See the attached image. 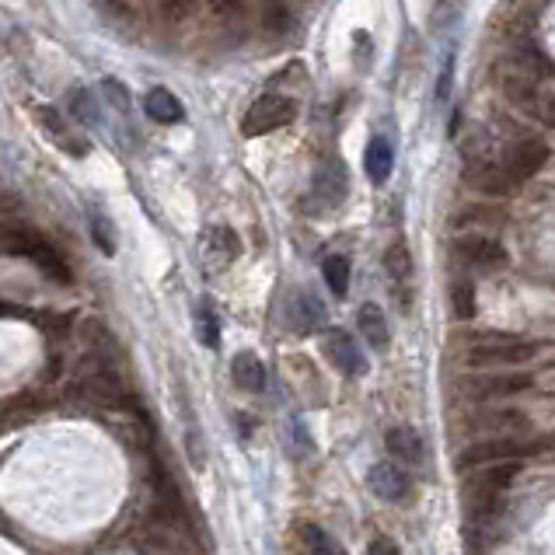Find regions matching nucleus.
Wrapping results in <instances>:
<instances>
[{"label": "nucleus", "mask_w": 555, "mask_h": 555, "mask_svg": "<svg viewBox=\"0 0 555 555\" xmlns=\"http://www.w3.org/2000/svg\"><path fill=\"white\" fill-rule=\"evenodd\" d=\"M367 486H370V493H374L377 500L402 503L405 496H409L412 482H409V475H405L402 465H395V461H377V465L367 472Z\"/></svg>", "instance_id": "nucleus-7"}, {"label": "nucleus", "mask_w": 555, "mask_h": 555, "mask_svg": "<svg viewBox=\"0 0 555 555\" xmlns=\"http://www.w3.org/2000/svg\"><path fill=\"white\" fill-rule=\"evenodd\" d=\"M35 119H39V126L56 140V144L63 147V151H70L74 158L88 154V140H84L81 133L70 130V126L60 119V112H56V109H49V105H39V109H35Z\"/></svg>", "instance_id": "nucleus-11"}, {"label": "nucleus", "mask_w": 555, "mask_h": 555, "mask_svg": "<svg viewBox=\"0 0 555 555\" xmlns=\"http://www.w3.org/2000/svg\"><path fill=\"white\" fill-rule=\"evenodd\" d=\"M535 357V343L521 336H507V332H489V336L475 339L468 364L475 367H514Z\"/></svg>", "instance_id": "nucleus-2"}, {"label": "nucleus", "mask_w": 555, "mask_h": 555, "mask_svg": "<svg viewBox=\"0 0 555 555\" xmlns=\"http://www.w3.org/2000/svg\"><path fill=\"white\" fill-rule=\"evenodd\" d=\"M357 325H360V332H364V339L374 346V350H384V346L391 343L388 322H384V315H381V308H377V304H364V308H360Z\"/></svg>", "instance_id": "nucleus-21"}, {"label": "nucleus", "mask_w": 555, "mask_h": 555, "mask_svg": "<svg viewBox=\"0 0 555 555\" xmlns=\"http://www.w3.org/2000/svg\"><path fill=\"white\" fill-rule=\"evenodd\" d=\"M297 542H301V555H346L343 545H339L325 528H318V524H301Z\"/></svg>", "instance_id": "nucleus-18"}, {"label": "nucleus", "mask_w": 555, "mask_h": 555, "mask_svg": "<svg viewBox=\"0 0 555 555\" xmlns=\"http://www.w3.org/2000/svg\"><path fill=\"white\" fill-rule=\"evenodd\" d=\"M105 95H109V102L119 105V109H126V105H130V95H126V88L119 81H105Z\"/></svg>", "instance_id": "nucleus-29"}, {"label": "nucleus", "mask_w": 555, "mask_h": 555, "mask_svg": "<svg viewBox=\"0 0 555 555\" xmlns=\"http://www.w3.org/2000/svg\"><path fill=\"white\" fill-rule=\"evenodd\" d=\"M290 325L297 332H311L325 325V304L315 294H294L290 301Z\"/></svg>", "instance_id": "nucleus-15"}, {"label": "nucleus", "mask_w": 555, "mask_h": 555, "mask_svg": "<svg viewBox=\"0 0 555 555\" xmlns=\"http://www.w3.org/2000/svg\"><path fill=\"white\" fill-rule=\"evenodd\" d=\"M528 388H531L528 374H482L468 381V391L475 398H507V395H521Z\"/></svg>", "instance_id": "nucleus-10"}, {"label": "nucleus", "mask_w": 555, "mask_h": 555, "mask_svg": "<svg viewBox=\"0 0 555 555\" xmlns=\"http://www.w3.org/2000/svg\"><path fill=\"white\" fill-rule=\"evenodd\" d=\"M322 276H325V283H329L332 294L346 297V290H350V259H343V255H329L322 266Z\"/></svg>", "instance_id": "nucleus-23"}, {"label": "nucleus", "mask_w": 555, "mask_h": 555, "mask_svg": "<svg viewBox=\"0 0 555 555\" xmlns=\"http://www.w3.org/2000/svg\"><path fill=\"white\" fill-rule=\"evenodd\" d=\"M514 67H521L524 74H531L535 81H542V77H552V60L542 53H535V49H524L521 56H517Z\"/></svg>", "instance_id": "nucleus-26"}, {"label": "nucleus", "mask_w": 555, "mask_h": 555, "mask_svg": "<svg viewBox=\"0 0 555 555\" xmlns=\"http://www.w3.org/2000/svg\"><path fill=\"white\" fill-rule=\"evenodd\" d=\"M203 248H206V259H210L213 266H227V262L238 259L241 241H238V234H234L231 227H210V231H206Z\"/></svg>", "instance_id": "nucleus-13"}, {"label": "nucleus", "mask_w": 555, "mask_h": 555, "mask_svg": "<svg viewBox=\"0 0 555 555\" xmlns=\"http://www.w3.org/2000/svg\"><path fill=\"white\" fill-rule=\"evenodd\" d=\"M231 370H234V381H238V388H245V391H262V388H266V367H262V360L255 357V353H238Z\"/></svg>", "instance_id": "nucleus-20"}, {"label": "nucleus", "mask_w": 555, "mask_h": 555, "mask_svg": "<svg viewBox=\"0 0 555 555\" xmlns=\"http://www.w3.org/2000/svg\"><path fill=\"white\" fill-rule=\"evenodd\" d=\"M535 84H538L535 77L524 74L521 67L503 70V91H507L510 102H517V105H531V102H535Z\"/></svg>", "instance_id": "nucleus-22"}, {"label": "nucleus", "mask_w": 555, "mask_h": 555, "mask_svg": "<svg viewBox=\"0 0 555 555\" xmlns=\"http://www.w3.org/2000/svg\"><path fill=\"white\" fill-rule=\"evenodd\" d=\"M454 252L461 255V262H468L472 269H482V273L507 266V248L496 238H486V234H468V238H461L454 245Z\"/></svg>", "instance_id": "nucleus-6"}, {"label": "nucleus", "mask_w": 555, "mask_h": 555, "mask_svg": "<svg viewBox=\"0 0 555 555\" xmlns=\"http://www.w3.org/2000/svg\"><path fill=\"white\" fill-rule=\"evenodd\" d=\"M545 447V440H517V437H489L482 444H472L461 454V468H486L500 465V461H524L531 454H538Z\"/></svg>", "instance_id": "nucleus-3"}, {"label": "nucleus", "mask_w": 555, "mask_h": 555, "mask_svg": "<svg viewBox=\"0 0 555 555\" xmlns=\"http://www.w3.org/2000/svg\"><path fill=\"white\" fill-rule=\"evenodd\" d=\"M364 168H367V179L374 185H381V182L391 179V172H395V151H391V144L384 137H374L367 144Z\"/></svg>", "instance_id": "nucleus-16"}, {"label": "nucleus", "mask_w": 555, "mask_h": 555, "mask_svg": "<svg viewBox=\"0 0 555 555\" xmlns=\"http://www.w3.org/2000/svg\"><path fill=\"white\" fill-rule=\"evenodd\" d=\"M545 161H549V147H545V140L528 137V140H517V144H510L500 165H503V172L510 175V182L521 185V182L535 179V175L542 172Z\"/></svg>", "instance_id": "nucleus-5"}, {"label": "nucleus", "mask_w": 555, "mask_h": 555, "mask_svg": "<svg viewBox=\"0 0 555 555\" xmlns=\"http://www.w3.org/2000/svg\"><path fill=\"white\" fill-rule=\"evenodd\" d=\"M196 336H199V343L210 346V350H217V346H220V325H217V315H213L210 308H199Z\"/></svg>", "instance_id": "nucleus-25"}, {"label": "nucleus", "mask_w": 555, "mask_h": 555, "mask_svg": "<svg viewBox=\"0 0 555 555\" xmlns=\"http://www.w3.org/2000/svg\"><path fill=\"white\" fill-rule=\"evenodd\" d=\"M325 353H329V360L343 370L346 377H364L367 374V357L360 353V346L353 343L350 332L332 329L329 336H325Z\"/></svg>", "instance_id": "nucleus-8"}, {"label": "nucleus", "mask_w": 555, "mask_h": 555, "mask_svg": "<svg viewBox=\"0 0 555 555\" xmlns=\"http://www.w3.org/2000/svg\"><path fill=\"white\" fill-rule=\"evenodd\" d=\"M88 224H91V241L102 248V255H116V227H112V220L102 210H95L88 217Z\"/></svg>", "instance_id": "nucleus-24"}, {"label": "nucleus", "mask_w": 555, "mask_h": 555, "mask_svg": "<svg viewBox=\"0 0 555 555\" xmlns=\"http://www.w3.org/2000/svg\"><path fill=\"white\" fill-rule=\"evenodd\" d=\"M0 245L7 248V252L14 255H25L28 262H35V266L42 269V273L49 276V280L56 283H70V269L67 262L60 259V252H56L49 241H42L39 234L25 231V227H0Z\"/></svg>", "instance_id": "nucleus-1"}, {"label": "nucleus", "mask_w": 555, "mask_h": 555, "mask_svg": "<svg viewBox=\"0 0 555 555\" xmlns=\"http://www.w3.org/2000/svg\"><path fill=\"white\" fill-rule=\"evenodd\" d=\"M367 555H402V549H398L391 538H374V542H370V549H367Z\"/></svg>", "instance_id": "nucleus-32"}, {"label": "nucleus", "mask_w": 555, "mask_h": 555, "mask_svg": "<svg viewBox=\"0 0 555 555\" xmlns=\"http://www.w3.org/2000/svg\"><path fill=\"white\" fill-rule=\"evenodd\" d=\"M384 266H388V276L395 280L398 304L405 308V283H409V276H412V255H409V248H405L402 241H395V245L388 248V255H384Z\"/></svg>", "instance_id": "nucleus-19"}, {"label": "nucleus", "mask_w": 555, "mask_h": 555, "mask_svg": "<svg viewBox=\"0 0 555 555\" xmlns=\"http://www.w3.org/2000/svg\"><path fill=\"white\" fill-rule=\"evenodd\" d=\"M451 304H454V315L465 322V318L475 315V290L472 283H454L451 287Z\"/></svg>", "instance_id": "nucleus-27"}, {"label": "nucleus", "mask_w": 555, "mask_h": 555, "mask_svg": "<svg viewBox=\"0 0 555 555\" xmlns=\"http://www.w3.org/2000/svg\"><path fill=\"white\" fill-rule=\"evenodd\" d=\"M468 182H472L479 192H486V196H507V192L514 189V182H510V175L503 172L500 161H482V165H475L472 175H468Z\"/></svg>", "instance_id": "nucleus-17"}, {"label": "nucleus", "mask_w": 555, "mask_h": 555, "mask_svg": "<svg viewBox=\"0 0 555 555\" xmlns=\"http://www.w3.org/2000/svg\"><path fill=\"white\" fill-rule=\"evenodd\" d=\"M213 14H220V18H231V14H241V7H245V0H210Z\"/></svg>", "instance_id": "nucleus-30"}, {"label": "nucleus", "mask_w": 555, "mask_h": 555, "mask_svg": "<svg viewBox=\"0 0 555 555\" xmlns=\"http://www.w3.org/2000/svg\"><path fill=\"white\" fill-rule=\"evenodd\" d=\"M384 444H388V454H391V458L402 461V465H419V461L426 458L419 433H416V430H405V426H395V430H388Z\"/></svg>", "instance_id": "nucleus-12"}, {"label": "nucleus", "mask_w": 555, "mask_h": 555, "mask_svg": "<svg viewBox=\"0 0 555 555\" xmlns=\"http://www.w3.org/2000/svg\"><path fill=\"white\" fill-rule=\"evenodd\" d=\"M70 112H74L81 123H98V105H95V98H91V91H74Z\"/></svg>", "instance_id": "nucleus-28"}, {"label": "nucleus", "mask_w": 555, "mask_h": 555, "mask_svg": "<svg viewBox=\"0 0 555 555\" xmlns=\"http://www.w3.org/2000/svg\"><path fill=\"white\" fill-rule=\"evenodd\" d=\"M350 192V175H346V165L336 158H329L315 175V196L322 199L325 206H339Z\"/></svg>", "instance_id": "nucleus-9"}, {"label": "nucleus", "mask_w": 555, "mask_h": 555, "mask_svg": "<svg viewBox=\"0 0 555 555\" xmlns=\"http://www.w3.org/2000/svg\"><path fill=\"white\" fill-rule=\"evenodd\" d=\"M287 7H283V4H269L266 7V25L269 28H287Z\"/></svg>", "instance_id": "nucleus-31"}, {"label": "nucleus", "mask_w": 555, "mask_h": 555, "mask_svg": "<svg viewBox=\"0 0 555 555\" xmlns=\"http://www.w3.org/2000/svg\"><path fill=\"white\" fill-rule=\"evenodd\" d=\"M297 116L294 98L287 95H262L252 102V109L245 112V123H241V133L245 137H266V133H276Z\"/></svg>", "instance_id": "nucleus-4"}, {"label": "nucleus", "mask_w": 555, "mask_h": 555, "mask_svg": "<svg viewBox=\"0 0 555 555\" xmlns=\"http://www.w3.org/2000/svg\"><path fill=\"white\" fill-rule=\"evenodd\" d=\"M538 116H542L545 126H552V130H555V98H545V102H538Z\"/></svg>", "instance_id": "nucleus-33"}, {"label": "nucleus", "mask_w": 555, "mask_h": 555, "mask_svg": "<svg viewBox=\"0 0 555 555\" xmlns=\"http://www.w3.org/2000/svg\"><path fill=\"white\" fill-rule=\"evenodd\" d=\"M144 109H147V116H151L154 123H165V126L182 123V119H185V105H182L179 98H175L168 88H154V91H147Z\"/></svg>", "instance_id": "nucleus-14"}]
</instances>
